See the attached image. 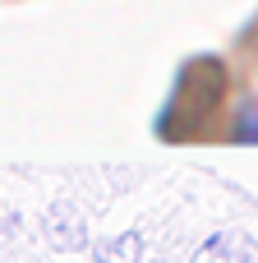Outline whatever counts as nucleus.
Masks as SVG:
<instances>
[{
  "label": "nucleus",
  "instance_id": "7ed1b4c3",
  "mask_svg": "<svg viewBox=\"0 0 258 263\" xmlns=\"http://www.w3.org/2000/svg\"><path fill=\"white\" fill-rule=\"evenodd\" d=\"M51 240H55L60 250L83 245V222H74V213H69V208H55V217H51Z\"/></svg>",
  "mask_w": 258,
  "mask_h": 263
},
{
  "label": "nucleus",
  "instance_id": "f257e3e1",
  "mask_svg": "<svg viewBox=\"0 0 258 263\" xmlns=\"http://www.w3.org/2000/svg\"><path fill=\"white\" fill-rule=\"evenodd\" d=\"M194 263H258V245L245 231H217V236L194 254Z\"/></svg>",
  "mask_w": 258,
  "mask_h": 263
},
{
  "label": "nucleus",
  "instance_id": "f03ea898",
  "mask_svg": "<svg viewBox=\"0 0 258 263\" xmlns=\"http://www.w3.org/2000/svg\"><path fill=\"white\" fill-rule=\"evenodd\" d=\"M138 254H143L138 231H125V236H115V240H102V245H97V263H138Z\"/></svg>",
  "mask_w": 258,
  "mask_h": 263
}]
</instances>
